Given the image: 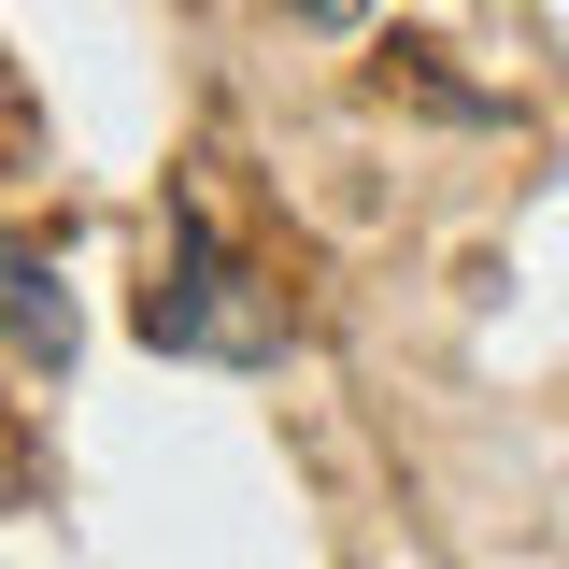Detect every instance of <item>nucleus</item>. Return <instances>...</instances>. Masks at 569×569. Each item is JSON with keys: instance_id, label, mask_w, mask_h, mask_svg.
<instances>
[{"instance_id": "nucleus-3", "label": "nucleus", "mask_w": 569, "mask_h": 569, "mask_svg": "<svg viewBox=\"0 0 569 569\" xmlns=\"http://www.w3.org/2000/svg\"><path fill=\"white\" fill-rule=\"evenodd\" d=\"M284 14H299V29H356L370 0H284Z\"/></svg>"}, {"instance_id": "nucleus-1", "label": "nucleus", "mask_w": 569, "mask_h": 569, "mask_svg": "<svg viewBox=\"0 0 569 569\" xmlns=\"http://www.w3.org/2000/svg\"><path fill=\"white\" fill-rule=\"evenodd\" d=\"M142 342L157 356H228V370H257V356H284L271 299H257V271L213 242L200 200H171V257H157V284H142Z\"/></svg>"}, {"instance_id": "nucleus-2", "label": "nucleus", "mask_w": 569, "mask_h": 569, "mask_svg": "<svg viewBox=\"0 0 569 569\" xmlns=\"http://www.w3.org/2000/svg\"><path fill=\"white\" fill-rule=\"evenodd\" d=\"M0 356L29 370V385H58L71 370V284H58V257H0Z\"/></svg>"}]
</instances>
